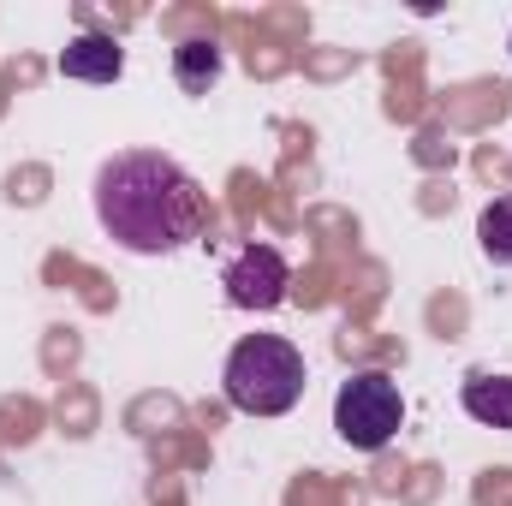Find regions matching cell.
Instances as JSON below:
<instances>
[{
	"label": "cell",
	"mask_w": 512,
	"mask_h": 506,
	"mask_svg": "<svg viewBox=\"0 0 512 506\" xmlns=\"http://www.w3.org/2000/svg\"><path fill=\"white\" fill-rule=\"evenodd\" d=\"M60 72L66 78H78V84H114L120 72H126V48L114 42V36H78V42H66L60 48Z\"/></svg>",
	"instance_id": "5b68a950"
},
{
	"label": "cell",
	"mask_w": 512,
	"mask_h": 506,
	"mask_svg": "<svg viewBox=\"0 0 512 506\" xmlns=\"http://www.w3.org/2000/svg\"><path fill=\"white\" fill-rule=\"evenodd\" d=\"M227 399L245 417H286L304 399V352L280 334H245L227 358Z\"/></svg>",
	"instance_id": "7a4b0ae2"
},
{
	"label": "cell",
	"mask_w": 512,
	"mask_h": 506,
	"mask_svg": "<svg viewBox=\"0 0 512 506\" xmlns=\"http://www.w3.org/2000/svg\"><path fill=\"white\" fill-rule=\"evenodd\" d=\"M221 286H227V304L233 310H280L286 304V292H292V268H286V256L274 251V245H245V251L227 262V274H221Z\"/></svg>",
	"instance_id": "277c9868"
},
{
	"label": "cell",
	"mask_w": 512,
	"mask_h": 506,
	"mask_svg": "<svg viewBox=\"0 0 512 506\" xmlns=\"http://www.w3.org/2000/svg\"><path fill=\"white\" fill-rule=\"evenodd\" d=\"M334 429H340L346 447L382 453L387 441L405 429V393H399V381L382 376V370H358L334 393Z\"/></svg>",
	"instance_id": "3957f363"
},
{
	"label": "cell",
	"mask_w": 512,
	"mask_h": 506,
	"mask_svg": "<svg viewBox=\"0 0 512 506\" xmlns=\"http://www.w3.org/2000/svg\"><path fill=\"white\" fill-rule=\"evenodd\" d=\"M96 221L108 227L114 245L137 256L185 251L203 233V191L173 155L126 149V155L102 161V173H96Z\"/></svg>",
	"instance_id": "6da1fadb"
},
{
	"label": "cell",
	"mask_w": 512,
	"mask_h": 506,
	"mask_svg": "<svg viewBox=\"0 0 512 506\" xmlns=\"http://www.w3.org/2000/svg\"><path fill=\"white\" fill-rule=\"evenodd\" d=\"M477 245H483L489 262L512 268V197H495V203L477 215Z\"/></svg>",
	"instance_id": "ba28073f"
},
{
	"label": "cell",
	"mask_w": 512,
	"mask_h": 506,
	"mask_svg": "<svg viewBox=\"0 0 512 506\" xmlns=\"http://www.w3.org/2000/svg\"><path fill=\"white\" fill-rule=\"evenodd\" d=\"M173 78H179V90H191V96H209V84L221 78V48H215L209 36H191V42H179V48H173Z\"/></svg>",
	"instance_id": "52a82bcc"
},
{
	"label": "cell",
	"mask_w": 512,
	"mask_h": 506,
	"mask_svg": "<svg viewBox=\"0 0 512 506\" xmlns=\"http://www.w3.org/2000/svg\"><path fill=\"white\" fill-rule=\"evenodd\" d=\"M459 399H465V411H471L477 423L507 429L512 435V376H489V370H477V376L459 387Z\"/></svg>",
	"instance_id": "8992f818"
}]
</instances>
